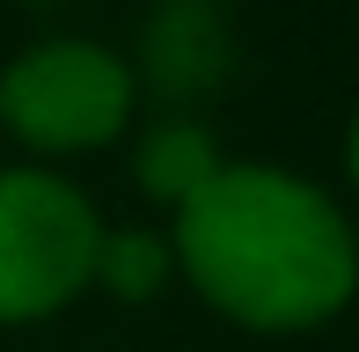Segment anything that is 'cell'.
Instances as JSON below:
<instances>
[{"instance_id":"6da1fadb","label":"cell","mask_w":359,"mask_h":352,"mask_svg":"<svg viewBox=\"0 0 359 352\" xmlns=\"http://www.w3.org/2000/svg\"><path fill=\"white\" fill-rule=\"evenodd\" d=\"M169 250L220 316L250 330H316L359 286V243L330 191L264 162H220L191 205H176Z\"/></svg>"},{"instance_id":"7a4b0ae2","label":"cell","mask_w":359,"mask_h":352,"mask_svg":"<svg viewBox=\"0 0 359 352\" xmlns=\"http://www.w3.org/2000/svg\"><path fill=\"white\" fill-rule=\"evenodd\" d=\"M103 220L67 176L0 169V323L59 316L81 286H95Z\"/></svg>"},{"instance_id":"3957f363","label":"cell","mask_w":359,"mask_h":352,"mask_svg":"<svg viewBox=\"0 0 359 352\" xmlns=\"http://www.w3.org/2000/svg\"><path fill=\"white\" fill-rule=\"evenodd\" d=\"M133 118V74L103 44H29L8 74H0V125L29 140L37 154H88L110 147Z\"/></svg>"},{"instance_id":"277c9868","label":"cell","mask_w":359,"mask_h":352,"mask_svg":"<svg viewBox=\"0 0 359 352\" xmlns=\"http://www.w3.org/2000/svg\"><path fill=\"white\" fill-rule=\"evenodd\" d=\"M147 74H154L161 103H198L227 74V29L213 8H169L147 29Z\"/></svg>"},{"instance_id":"5b68a950","label":"cell","mask_w":359,"mask_h":352,"mask_svg":"<svg viewBox=\"0 0 359 352\" xmlns=\"http://www.w3.org/2000/svg\"><path fill=\"white\" fill-rule=\"evenodd\" d=\"M140 191L147 198H161V205H191L205 184L220 176V147H213V133L205 125H191V118H169V125H154V133L140 140Z\"/></svg>"},{"instance_id":"8992f818","label":"cell","mask_w":359,"mask_h":352,"mask_svg":"<svg viewBox=\"0 0 359 352\" xmlns=\"http://www.w3.org/2000/svg\"><path fill=\"white\" fill-rule=\"evenodd\" d=\"M169 257H176V250L161 243V235L125 228V235H103V250H95V279H103L118 301H147L161 279H169Z\"/></svg>"},{"instance_id":"52a82bcc","label":"cell","mask_w":359,"mask_h":352,"mask_svg":"<svg viewBox=\"0 0 359 352\" xmlns=\"http://www.w3.org/2000/svg\"><path fill=\"white\" fill-rule=\"evenodd\" d=\"M345 169H352V184H359V110H352V133H345Z\"/></svg>"},{"instance_id":"ba28073f","label":"cell","mask_w":359,"mask_h":352,"mask_svg":"<svg viewBox=\"0 0 359 352\" xmlns=\"http://www.w3.org/2000/svg\"><path fill=\"white\" fill-rule=\"evenodd\" d=\"M169 8H213V0H169Z\"/></svg>"}]
</instances>
